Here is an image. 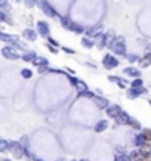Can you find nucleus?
<instances>
[{
  "label": "nucleus",
  "instance_id": "nucleus-17",
  "mask_svg": "<svg viewBox=\"0 0 151 161\" xmlns=\"http://www.w3.org/2000/svg\"><path fill=\"white\" fill-rule=\"evenodd\" d=\"M107 127H108V121H107V120H101V121L96 123V126H95V132H96V133H101V132H104Z\"/></svg>",
  "mask_w": 151,
  "mask_h": 161
},
{
  "label": "nucleus",
  "instance_id": "nucleus-29",
  "mask_svg": "<svg viewBox=\"0 0 151 161\" xmlns=\"http://www.w3.org/2000/svg\"><path fill=\"white\" fill-rule=\"evenodd\" d=\"M116 161H132V157H129V155H126V154H120V155L116 158Z\"/></svg>",
  "mask_w": 151,
  "mask_h": 161
},
{
  "label": "nucleus",
  "instance_id": "nucleus-9",
  "mask_svg": "<svg viewBox=\"0 0 151 161\" xmlns=\"http://www.w3.org/2000/svg\"><path fill=\"white\" fill-rule=\"evenodd\" d=\"M37 31H39V34H40L42 37L49 39V25H48L46 22L39 21V22H37Z\"/></svg>",
  "mask_w": 151,
  "mask_h": 161
},
{
  "label": "nucleus",
  "instance_id": "nucleus-5",
  "mask_svg": "<svg viewBox=\"0 0 151 161\" xmlns=\"http://www.w3.org/2000/svg\"><path fill=\"white\" fill-rule=\"evenodd\" d=\"M9 151L12 152V155L17 160H21L25 155V149H24V146L20 142H9Z\"/></svg>",
  "mask_w": 151,
  "mask_h": 161
},
{
  "label": "nucleus",
  "instance_id": "nucleus-7",
  "mask_svg": "<svg viewBox=\"0 0 151 161\" xmlns=\"http://www.w3.org/2000/svg\"><path fill=\"white\" fill-rule=\"evenodd\" d=\"M102 65H104V68H107V70H113V68L118 67V59L114 58L113 55H105V56L102 58Z\"/></svg>",
  "mask_w": 151,
  "mask_h": 161
},
{
  "label": "nucleus",
  "instance_id": "nucleus-41",
  "mask_svg": "<svg viewBox=\"0 0 151 161\" xmlns=\"http://www.w3.org/2000/svg\"><path fill=\"white\" fill-rule=\"evenodd\" d=\"M148 104H150V105H151V101H150V102H148Z\"/></svg>",
  "mask_w": 151,
  "mask_h": 161
},
{
  "label": "nucleus",
  "instance_id": "nucleus-12",
  "mask_svg": "<svg viewBox=\"0 0 151 161\" xmlns=\"http://www.w3.org/2000/svg\"><path fill=\"white\" fill-rule=\"evenodd\" d=\"M114 120H116V123H117V124H129V121H130V115H129L127 112L121 111V112H120V114L114 118Z\"/></svg>",
  "mask_w": 151,
  "mask_h": 161
},
{
  "label": "nucleus",
  "instance_id": "nucleus-16",
  "mask_svg": "<svg viewBox=\"0 0 151 161\" xmlns=\"http://www.w3.org/2000/svg\"><path fill=\"white\" fill-rule=\"evenodd\" d=\"M151 65V53H147L142 59H139V67L141 68H147Z\"/></svg>",
  "mask_w": 151,
  "mask_h": 161
},
{
  "label": "nucleus",
  "instance_id": "nucleus-32",
  "mask_svg": "<svg viewBox=\"0 0 151 161\" xmlns=\"http://www.w3.org/2000/svg\"><path fill=\"white\" fill-rule=\"evenodd\" d=\"M127 61H129L130 64H133V62H139V59H138L136 55H127Z\"/></svg>",
  "mask_w": 151,
  "mask_h": 161
},
{
  "label": "nucleus",
  "instance_id": "nucleus-22",
  "mask_svg": "<svg viewBox=\"0 0 151 161\" xmlns=\"http://www.w3.org/2000/svg\"><path fill=\"white\" fill-rule=\"evenodd\" d=\"M8 151H9V142L5 140V139H2V140H0V152L6 154Z\"/></svg>",
  "mask_w": 151,
  "mask_h": 161
},
{
  "label": "nucleus",
  "instance_id": "nucleus-30",
  "mask_svg": "<svg viewBox=\"0 0 151 161\" xmlns=\"http://www.w3.org/2000/svg\"><path fill=\"white\" fill-rule=\"evenodd\" d=\"M108 80H110V81H113V83H117V84H118V83H121V81H124L123 78H120V77H117V75H110V77H108Z\"/></svg>",
  "mask_w": 151,
  "mask_h": 161
},
{
  "label": "nucleus",
  "instance_id": "nucleus-14",
  "mask_svg": "<svg viewBox=\"0 0 151 161\" xmlns=\"http://www.w3.org/2000/svg\"><path fill=\"white\" fill-rule=\"evenodd\" d=\"M22 36H24V39H27L28 42H36V39H37V34H36V31H34V30H31V28H27V30H24Z\"/></svg>",
  "mask_w": 151,
  "mask_h": 161
},
{
  "label": "nucleus",
  "instance_id": "nucleus-1",
  "mask_svg": "<svg viewBox=\"0 0 151 161\" xmlns=\"http://www.w3.org/2000/svg\"><path fill=\"white\" fill-rule=\"evenodd\" d=\"M133 161H151V148L144 145L141 146V149H136L130 154Z\"/></svg>",
  "mask_w": 151,
  "mask_h": 161
},
{
  "label": "nucleus",
  "instance_id": "nucleus-24",
  "mask_svg": "<svg viewBox=\"0 0 151 161\" xmlns=\"http://www.w3.org/2000/svg\"><path fill=\"white\" fill-rule=\"evenodd\" d=\"M76 89H77V90H79V93H80V92H86V90H87V86H86V83H85V81L79 80V83L76 84Z\"/></svg>",
  "mask_w": 151,
  "mask_h": 161
},
{
  "label": "nucleus",
  "instance_id": "nucleus-35",
  "mask_svg": "<svg viewBox=\"0 0 151 161\" xmlns=\"http://www.w3.org/2000/svg\"><path fill=\"white\" fill-rule=\"evenodd\" d=\"M48 42H49V43H51L52 46H58V47H59V43H56V42H55L53 39H51V37H49V39H48Z\"/></svg>",
  "mask_w": 151,
  "mask_h": 161
},
{
  "label": "nucleus",
  "instance_id": "nucleus-10",
  "mask_svg": "<svg viewBox=\"0 0 151 161\" xmlns=\"http://www.w3.org/2000/svg\"><path fill=\"white\" fill-rule=\"evenodd\" d=\"M101 30H102V25H101V24L93 25V27H90V28L86 30V36H87V37H98V36H102Z\"/></svg>",
  "mask_w": 151,
  "mask_h": 161
},
{
  "label": "nucleus",
  "instance_id": "nucleus-28",
  "mask_svg": "<svg viewBox=\"0 0 151 161\" xmlns=\"http://www.w3.org/2000/svg\"><path fill=\"white\" fill-rule=\"evenodd\" d=\"M142 84H144V81H142V78H135L133 81H132V84H130V87H142Z\"/></svg>",
  "mask_w": 151,
  "mask_h": 161
},
{
  "label": "nucleus",
  "instance_id": "nucleus-21",
  "mask_svg": "<svg viewBox=\"0 0 151 161\" xmlns=\"http://www.w3.org/2000/svg\"><path fill=\"white\" fill-rule=\"evenodd\" d=\"M36 58H37V56H36V52H27V53L22 55V59H24L25 62H33Z\"/></svg>",
  "mask_w": 151,
  "mask_h": 161
},
{
  "label": "nucleus",
  "instance_id": "nucleus-42",
  "mask_svg": "<svg viewBox=\"0 0 151 161\" xmlns=\"http://www.w3.org/2000/svg\"><path fill=\"white\" fill-rule=\"evenodd\" d=\"M71 161H76V160H71Z\"/></svg>",
  "mask_w": 151,
  "mask_h": 161
},
{
  "label": "nucleus",
  "instance_id": "nucleus-2",
  "mask_svg": "<svg viewBox=\"0 0 151 161\" xmlns=\"http://www.w3.org/2000/svg\"><path fill=\"white\" fill-rule=\"evenodd\" d=\"M59 21H61V25H62L65 30H70V31L77 33V34H80V33H83V31H85V28H83L82 25H79L77 22L70 21V19H68V18H65V17H61V18H59Z\"/></svg>",
  "mask_w": 151,
  "mask_h": 161
},
{
  "label": "nucleus",
  "instance_id": "nucleus-27",
  "mask_svg": "<svg viewBox=\"0 0 151 161\" xmlns=\"http://www.w3.org/2000/svg\"><path fill=\"white\" fill-rule=\"evenodd\" d=\"M21 75H22L24 78H31L33 73H31V70H28V68H24V70H21Z\"/></svg>",
  "mask_w": 151,
  "mask_h": 161
},
{
  "label": "nucleus",
  "instance_id": "nucleus-26",
  "mask_svg": "<svg viewBox=\"0 0 151 161\" xmlns=\"http://www.w3.org/2000/svg\"><path fill=\"white\" fill-rule=\"evenodd\" d=\"M142 134H144L147 143H151V130H150V129H144V130H142Z\"/></svg>",
  "mask_w": 151,
  "mask_h": 161
},
{
  "label": "nucleus",
  "instance_id": "nucleus-38",
  "mask_svg": "<svg viewBox=\"0 0 151 161\" xmlns=\"http://www.w3.org/2000/svg\"><path fill=\"white\" fill-rule=\"evenodd\" d=\"M2 161H11V160H8V158H3V160H2Z\"/></svg>",
  "mask_w": 151,
  "mask_h": 161
},
{
  "label": "nucleus",
  "instance_id": "nucleus-25",
  "mask_svg": "<svg viewBox=\"0 0 151 161\" xmlns=\"http://www.w3.org/2000/svg\"><path fill=\"white\" fill-rule=\"evenodd\" d=\"M129 124H130V127H132V129H135V130H139V129H141V124H139V121H138V120H135L133 117H130V121H129Z\"/></svg>",
  "mask_w": 151,
  "mask_h": 161
},
{
  "label": "nucleus",
  "instance_id": "nucleus-8",
  "mask_svg": "<svg viewBox=\"0 0 151 161\" xmlns=\"http://www.w3.org/2000/svg\"><path fill=\"white\" fill-rule=\"evenodd\" d=\"M145 93H148V90H147L144 86H142V87H130L126 96H127L129 99H135V98H138V96H141V95H145Z\"/></svg>",
  "mask_w": 151,
  "mask_h": 161
},
{
  "label": "nucleus",
  "instance_id": "nucleus-4",
  "mask_svg": "<svg viewBox=\"0 0 151 161\" xmlns=\"http://www.w3.org/2000/svg\"><path fill=\"white\" fill-rule=\"evenodd\" d=\"M39 6H40V9L43 11V14H45V15H48L49 18H58V19L61 18V15H58V14H56V11L52 8V5L48 2V0H42V2L39 3Z\"/></svg>",
  "mask_w": 151,
  "mask_h": 161
},
{
  "label": "nucleus",
  "instance_id": "nucleus-33",
  "mask_svg": "<svg viewBox=\"0 0 151 161\" xmlns=\"http://www.w3.org/2000/svg\"><path fill=\"white\" fill-rule=\"evenodd\" d=\"M68 80H70V83H71L73 86H76V84L79 83V78H76V77H71V75H68Z\"/></svg>",
  "mask_w": 151,
  "mask_h": 161
},
{
  "label": "nucleus",
  "instance_id": "nucleus-39",
  "mask_svg": "<svg viewBox=\"0 0 151 161\" xmlns=\"http://www.w3.org/2000/svg\"><path fill=\"white\" fill-rule=\"evenodd\" d=\"M56 161H64V160H62V158H59V160H56Z\"/></svg>",
  "mask_w": 151,
  "mask_h": 161
},
{
  "label": "nucleus",
  "instance_id": "nucleus-23",
  "mask_svg": "<svg viewBox=\"0 0 151 161\" xmlns=\"http://www.w3.org/2000/svg\"><path fill=\"white\" fill-rule=\"evenodd\" d=\"M82 45H83L86 49H90V47H93V46H95V43H93L89 37H83V39H82Z\"/></svg>",
  "mask_w": 151,
  "mask_h": 161
},
{
  "label": "nucleus",
  "instance_id": "nucleus-40",
  "mask_svg": "<svg viewBox=\"0 0 151 161\" xmlns=\"http://www.w3.org/2000/svg\"><path fill=\"white\" fill-rule=\"evenodd\" d=\"M80 161H89V160H80Z\"/></svg>",
  "mask_w": 151,
  "mask_h": 161
},
{
  "label": "nucleus",
  "instance_id": "nucleus-18",
  "mask_svg": "<svg viewBox=\"0 0 151 161\" xmlns=\"http://www.w3.org/2000/svg\"><path fill=\"white\" fill-rule=\"evenodd\" d=\"M33 64H34L36 67H46V65H49L48 58H43V56H37V58L33 61Z\"/></svg>",
  "mask_w": 151,
  "mask_h": 161
},
{
  "label": "nucleus",
  "instance_id": "nucleus-6",
  "mask_svg": "<svg viewBox=\"0 0 151 161\" xmlns=\"http://www.w3.org/2000/svg\"><path fill=\"white\" fill-rule=\"evenodd\" d=\"M2 55L6 58V59H12V61H17V59H22V56H20V53L12 49V46H5L2 49Z\"/></svg>",
  "mask_w": 151,
  "mask_h": 161
},
{
  "label": "nucleus",
  "instance_id": "nucleus-19",
  "mask_svg": "<svg viewBox=\"0 0 151 161\" xmlns=\"http://www.w3.org/2000/svg\"><path fill=\"white\" fill-rule=\"evenodd\" d=\"M0 40L2 42H5V43H8V42H15V40H18L15 36H9V34H6V33H0Z\"/></svg>",
  "mask_w": 151,
  "mask_h": 161
},
{
  "label": "nucleus",
  "instance_id": "nucleus-34",
  "mask_svg": "<svg viewBox=\"0 0 151 161\" xmlns=\"http://www.w3.org/2000/svg\"><path fill=\"white\" fill-rule=\"evenodd\" d=\"M48 49H49L52 53H58V49H56V47H53L52 45H48Z\"/></svg>",
  "mask_w": 151,
  "mask_h": 161
},
{
  "label": "nucleus",
  "instance_id": "nucleus-20",
  "mask_svg": "<svg viewBox=\"0 0 151 161\" xmlns=\"http://www.w3.org/2000/svg\"><path fill=\"white\" fill-rule=\"evenodd\" d=\"M133 143H135L136 146H144V145L147 143V140H145L144 134L141 133V134H136V136H135V140H133Z\"/></svg>",
  "mask_w": 151,
  "mask_h": 161
},
{
  "label": "nucleus",
  "instance_id": "nucleus-37",
  "mask_svg": "<svg viewBox=\"0 0 151 161\" xmlns=\"http://www.w3.org/2000/svg\"><path fill=\"white\" fill-rule=\"evenodd\" d=\"M33 161H43V160H40L39 157H36V155H33V158H31Z\"/></svg>",
  "mask_w": 151,
  "mask_h": 161
},
{
  "label": "nucleus",
  "instance_id": "nucleus-3",
  "mask_svg": "<svg viewBox=\"0 0 151 161\" xmlns=\"http://www.w3.org/2000/svg\"><path fill=\"white\" fill-rule=\"evenodd\" d=\"M110 49H111L116 55H118V56H124V55H126V45H124L123 37H117Z\"/></svg>",
  "mask_w": 151,
  "mask_h": 161
},
{
  "label": "nucleus",
  "instance_id": "nucleus-15",
  "mask_svg": "<svg viewBox=\"0 0 151 161\" xmlns=\"http://www.w3.org/2000/svg\"><path fill=\"white\" fill-rule=\"evenodd\" d=\"M123 73H124L126 75H129V77H135V78H138V77L141 75V71H139V70H136V68H132V67L124 68V70H123Z\"/></svg>",
  "mask_w": 151,
  "mask_h": 161
},
{
  "label": "nucleus",
  "instance_id": "nucleus-11",
  "mask_svg": "<svg viewBox=\"0 0 151 161\" xmlns=\"http://www.w3.org/2000/svg\"><path fill=\"white\" fill-rule=\"evenodd\" d=\"M92 101L95 102V105L98 106V108H101V109H107L108 106H110V102H108V99H105V98H101V96H93L92 98Z\"/></svg>",
  "mask_w": 151,
  "mask_h": 161
},
{
  "label": "nucleus",
  "instance_id": "nucleus-36",
  "mask_svg": "<svg viewBox=\"0 0 151 161\" xmlns=\"http://www.w3.org/2000/svg\"><path fill=\"white\" fill-rule=\"evenodd\" d=\"M62 50H64V52H67V53H70V55H74V50H73V49H70V47H62Z\"/></svg>",
  "mask_w": 151,
  "mask_h": 161
},
{
  "label": "nucleus",
  "instance_id": "nucleus-31",
  "mask_svg": "<svg viewBox=\"0 0 151 161\" xmlns=\"http://www.w3.org/2000/svg\"><path fill=\"white\" fill-rule=\"evenodd\" d=\"M20 143L24 146V149H28V137L27 136H22L21 140H20Z\"/></svg>",
  "mask_w": 151,
  "mask_h": 161
},
{
  "label": "nucleus",
  "instance_id": "nucleus-13",
  "mask_svg": "<svg viewBox=\"0 0 151 161\" xmlns=\"http://www.w3.org/2000/svg\"><path fill=\"white\" fill-rule=\"evenodd\" d=\"M121 112V108H120V105H110L108 108H107V115L108 117H113V118H116L118 114Z\"/></svg>",
  "mask_w": 151,
  "mask_h": 161
}]
</instances>
